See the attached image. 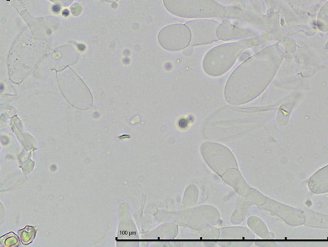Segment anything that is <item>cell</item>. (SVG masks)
I'll return each instance as SVG.
<instances>
[{
	"mask_svg": "<svg viewBox=\"0 0 328 247\" xmlns=\"http://www.w3.org/2000/svg\"><path fill=\"white\" fill-rule=\"evenodd\" d=\"M282 60L277 47L263 49L252 56L230 75L225 87V97L233 104L249 102L266 89Z\"/></svg>",
	"mask_w": 328,
	"mask_h": 247,
	"instance_id": "cell-1",
	"label": "cell"
},
{
	"mask_svg": "<svg viewBox=\"0 0 328 247\" xmlns=\"http://www.w3.org/2000/svg\"><path fill=\"white\" fill-rule=\"evenodd\" d=\"M252 44V41L244 40L215 47L207 53L203 61L205 72L215 77L226 74L235 64L240 54Z\"/></svg>",
	"mask_w": 328,
	"mask_h": 247,
	"instance_id": "cell-2",
	"label": "cell"
},
{
	"mask_svg": "<svg viewBox=\"0 0 328 247\" xmlns=\"http://www.w3.org/2000/svg\"><path fill=\"white\" fill-rule=\"evenodd\" d=\"M165 8L174 15L183 18H222L228 9L214 0H163Z\"/></svg>",
	"mask_w": 328,
	"mask_h": 247,
	"instance_id": "cell-3",
	"label": "cell"
},
{
	"mask_svg": "<svg viewBox=\"0 0 328 247\" xmlns=\"http://www.w3.org/2000/svg\"><path fill=\"white\" fill-rule=\"evenodd\" d=\"M162 48L169 51H179L190 45L191 32L186 25L173 24L164 27L158 35Z\"/></svg>",
	"mask_w": 328,
	"mask_h": 247,
	"instance_id": "cell-4",
	"label": "cell"
},
{
	"mask_svg": "<svg viewBox=\"0 0 328 247\" xmlns=\"http://www.w3.org/2000/svg\"><path fill=\"white\" fill-rule=\"evenodd\" d=\"M191 32L192 46L204 45L218 41V30L219 23L209 20L190 21L186 24Z\"/></svg>",
	"mask_w": 328,
	"mask_h": 247,
	"instance_id": "cell-5",
	"label": "cell"
},
{
	"mask_svg": "<svg viewBox=\"0 0 328 247\" xmlns=\"http://www.w3.org/2000/svg\"><path fill=\"white\" fill-rule=\"evenodd\" d=\"M308 187L316 194L328 192V166L320 169L311 178Z\"/></svg>",
	"mask_w": 328,
	"mask_h": 247,
	"instance_id": "cell-6",
	"label": "cell"
},
{
	"mask_svg": "<svg viewBox=\"0 0 328 247\" xmlns=\"http://www.w3.org/2000/svg\"><path fill=\"white\" fill-rule=\"evenodd\" d=\"M240 30L235 29L233 26L228 24L227 23H224L223 24L219 25L218 30V37L219 40H231L239 37Z\"/></svg>",
	"mask_w": 328,
	"mask_h": 247,
	"instance_id": "cell-7",
	"label": "cell"
},
{
	"mask_svg": "<svg viewBox=\"0 0 328 247\" xmlns=\"http://www.w3.org/2000/svg\"><path fill=\"white\" fill-rule=\"evenodd\" d=\"M106 1L109 2H117L118 1V0H106Z\"/></svg>",
	"mask_w": 328,
	"mask_h": 247,
	"instance_id": "cell-8",
	"label": "cell"
}]
</instances>
